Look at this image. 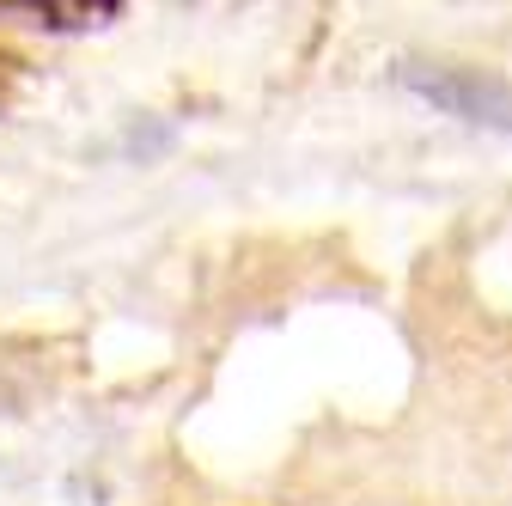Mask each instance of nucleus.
I'll list each match as a JSON object with an SVG mask.
<instances>
[{"label": "nucleus", "mask_w": 512, "mask_h": 506, "mask_svg": "<svg viewBox=\"0 0 512 506\" xmlns=\"http://www.w3.org/2000/svg\"><path fill=\"white\" fill-rule=\"evenodd\" d=\"M397 86L427 98L445 116H458V122L512 135V80L494 74V68H464V61H397Z\"/></svg>", "instance_id": "1"}, {"label": "nucleus", "mask_w": 512, "mask_h": 506, "mask_svg": "<svg viewBox=\"0 0 512 506\" xmlns=\"http://www.w3.org/2000/svg\"><path fill=\"white\" fill-rule=\"evenodd\" d=\"M122 0H0V25H37V31H92L116 19Z\"/></svg>", "instance_id": "2"}, {"label": "nucleus", "mask_w": 512, "mask_h": 506, "mask_svg": "<svg viewBox=\"0 0 512 506\" xmlns=\"http://www.w3.org/2000/svg\"><path fill=\"white\" fill-rule=\"evenodd\" d=\"M171 141H177V135H171V122L141 116L135 129L122 135V153H128V159H141V165H153V159H165V153H171Z\"/></svg>", "instance_id": "3"}]
</instances>
